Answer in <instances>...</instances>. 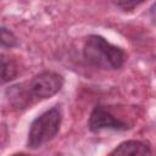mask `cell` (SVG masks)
Listing matches in <instances>:
<instances>
[{
  "instance_id": "6da1fadb",
  "label": "cell",
  "mask_w": 156,
  "mask_h": 156,
  "mask_svg": "<svg viewBox=\"0 0 156 156\" xmlns=\"http://www.w3.org/2000/svg\"><path fill=\"white\" fill-rule=\"evenodd\" d=\"M62 84L63 80L60 74L45 71L32 78L28 83L11 87L7 94L16 106L24 107L33 101L51 98L61 89Z\"/></svg>"
},
{
  "instance_id": "7a4b0ae2",
  "label": "cell",
  "mask_w": 156,
  "mask_h": 156,
  "mask_svg": "<svg viewBox=\"0 0 156 156\" xmlns=\"http://www.w3.org/2000/svg\"><path fill=\"white\" fill-rule=\"evenodd\" d=\"M88 63L101 69H117L124 63V52L100 35H90L83 49Z\"/></svg>"
},
{
  "instance_id": "3957f363",
  "label": "cell",
  "mask_w": 156,
  "mask_h": 156,
  "mask_svg": "<svg viewBox=\"0 0 156 156\" xmlns=\"http://www.w3.org/2000/svg\"><path fill=\"white\" fill-rule=\"evenodd\" d=\"M61 119L62 115L58 106H55L41 113L39 117H37L32 122L29 128L27 140L28 147L38 149L44 144L49 143L50 140H52L58 133Z\"/></svg>"
},
{
  "instance_id": "277c9868",
  "label": "cell",
  "mask_w": 156,
  "mask_h": 156,
  "mask_svg": "<svg viewBox=\"0 0 156 156\" xmlns=\"http://www.w3.org/2000/svg\"><path fill=\"white\" fill-rule=\"evenodd\" d=\"M89 128L93 132H99L102 129L113 130H126L128 126L121 119L116 118L111 112H108L102 106H96L89 118Z\"/></svg>"
},
{
  "instance_id": "5b68a950",
  "label": "cell",
  "mask_w": 156,
  "mask_h": 156,
  "mask_svg": "<svg viewBox=\"0 0 156 156\" xmlns=\"http://www.w3.org/2000/svg\"><path fill=\"white\" fill-rule=\"evenodd\" d=\"M110 156H152L147 144L136 140H128L119 144Z\"/></svg>"
},
{
  "instance_id": "8992f818",
  "label": "cell",
  "mask_w": 156,
  "mask_h": 156,
  "mask_svg": "<svg viewBox=\"0 0 156 156\" xmlns=\"http://www.w3.org/2000/svg\"><path fill=\"white\" fill-rule=\"evenodd\" d=\"M17 76V66L9 56L0 55V84L12 80Z\"/></svg>"
},
{
  "instance_id": "52a82bcc",
  "label": "cell",
  "mask_w": 156,
  "mask_h": 156,
  "mask_svg": "<svg viewBox=\"0 0 156 156\" xmlns=\"http://www.w3.org/2000/svg\"><path fill=\"white\" fill-rule=\"evenodd\" d=\"M16 43H17V39L15 34L7 28L1 27L0 28V45L4 48H12L16 45Z\"/></svg>"
},
{
  "instance_id": "ba28073f",
  "label": "cell",
  "mask_w": 156,
  "mask_h": 156,
  "mask_svg": "<svg viewBox=\"0 0 156 156\" xmlns=\"http://www.w3.org/2000/svg\"><path fill=\"white\" fill-rule=\"evenodd\" d=\"M138 4H140V2H135V1H117L116 2V5L122 7L123 10H130V9L135 7Z\"/></svg>"
},
{
  "instance_id": "9c48e42d",
  "label": "cell",
  "mask_w": 156,
  "mask_h": 156,
  "mask_svg": "<svg viewBox=\"0 0 156 156\" xmlns=\"http://www.w3.org/2000/svg\"><path fill=\"white\" fill-rule=\"evenodd\" d=\"M15 156H26V155H15Z\"/></svg>"
}]
</instances>
